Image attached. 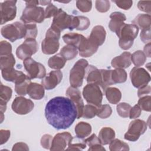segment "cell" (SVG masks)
I'll return each instance as SVG.
<instances>
[{
  "mask_svg": "<svg viewBox=\"0 0 151 151\" xmlns=\"http://www.w3.org/2000/svg\"><path fill=\"white\" fill-rule=\"evenodd\" d=\"M45 116L48 124L54 128L66 129L77 119V111L76 105L69 98L58 96L47 103Z\"/></svg>",
  "mask_w": 151,
  "mask_h": 151,
  "instance_id": "6da1fadb",
  "label": "cell"
},
{
  "mask_svg": "<svg viewBox=\"0 0 151 151\" xmlns=\"http://www.w3.org/2000/svg\"><path fill=\"white\" fill-rule=\"evenodd\" d=\"M139 28L135 25L124 24L116 32L119 38L120 47L124 50H129L133 44L134 40L137 37Z\"/></svg>",
  "mask_w": 151,
  "mask_h": 151,
  "instance_id": "7a4b0ae2",
  "label": "cell"
},
{
  "mask_svg": "<svg viewBox=\"0 0 151 151\" xmlns=\"http://www.w3.org/2000/svg\"><path fill=\"white\" fill-rule=\"evenodd\" d=\"M79 24L78 16L67 14L62 9H58L57 13L54 17L51 27L57 28L60 31L65 29L73 30L77 29Z\"/></svg>",
  "mask_w": 151,
  "mask_h": 151,
  "instance_id": "3957f363",
  "label": "cell"
},
{
  "mask_svg": "<svg viewBox=\"0 0 151 151\" xmlns=\"http://www.w3.org/2000/svg\"><path fill=\"white\" fill-rule=\"evenodd\" d=\"M60 32L61 31L52 27L47 31L45 38L41 42V49L44 54H53L58 50Z\"/></svg>",
  "mask_w": 151,
  "mask_h": 151,
  "instance_id": "277c9868",
  "label": "cell"
},
{
  "mask_svg": "<svg viewBox=\"0 0 151 151\" xmlns=\"http://www.w3.org/2000/svg\"><path fill=\"white\" fill-rule=\"evenodd\" d=\"M1 35L11 42H14L18 39L25 38L26 35V28L24 23L15 22L7 24L1 28Z\"/></svg>",
  "mask_w": 151,
  "mask_h": 151,
  "instance_id": "5b68a950",
  "label": "cell"
},
{
  "mask_svg": "<svg viewBox=\"0 0 151 151\" xmlns=\"http://www.w3.org/2000/svg\"><path fill=\"white\" fill-rule=\"evenodd\" d=\"M88 65L87 61L81 58L78 60L70 71L69 80L71 86L74 87H81L86 73V69Z\"/></svg>",
  "mask_w": 151,
  "mask_h": 151,
  "instance_id": "8992f818",
  "label": "cell"
},
{
  "mask_svg": "<svg viewBox=\"0 0 151 151\" xmlns=\"http://www.w3.org/2000/svg\"><path fill=\"white\" fill-rule=\"evenodd\" d=\"M83 96L86 101L97 107L101 105L103 93L99 86L94 83H88L83 90Z\"/></svg>",
  "mask_w": 151,
  "mask_h": 151,
  "instance_id": "52a82bcc",
  "label": "cell"
},
{
  "mask_svg": "<svg viewBox=\"0 0 151 151\" xmlns=\"http://www.w3.org/2000/svg\"><path fill=\"white\" fill-rule=\"evenodd\" d=\"M44 18V8L37 6H27L24 9L20 19L24 24L41 23Z\"/></svg>",
  "mask_w": 151,
  "mask_h": 151,
  "instance_id": "ba28073f",
  "label": "cell"
},
{
  "mask_svg": "<svg viewBox=\"0 0 151 151\" xmlns=\"http://www.w3.org/2000/svg\"><path fill=\"white\" fill-rule=\"evenodd\" d=\"M146 130L147 123L140 119L134 120L130 123L124 137L127 140L135 142L138 140L140 135L145 133Z\"/></svg>",
  "mask_w": 151,
  "mask_h": 151,
  "instance_id": "9c48e42d",
  "label": "cell"
},
{
  "mask_svg": "<svg viewBox=\"0 0 151 151\" xmlns=\"http://www.w3.org/2000/svg\"><path fill=\"white\" fill-rule=\"evenodd\" d=\"M23 64L31 79L43 78L46 76V70L44 65L31 58L24 60Z\"/></svg>",
  "mask_w": 151,
  "mask_h": 151,
  "instance_id": "30bf717a",
  "label": "cell"
},
{
  "mask_svg": "<svg viewBox=\"0 0 151 151\" xmlns=\"http://www.w3.org/2000/svg\"><path fill=\"white\" fill-rule=\"evenodd\" d=\"M38 50V44L34 38H27L17 48V57L22 60H25L27 58L35 54Z\"/></svg>",
  "mask_w": 151,
  "mask_h": 151,
  "instance_id": "8fae6325",
  "label": "cell"
},
{
  "mask_svg": "<svg viewBox=\"0 0 151 151\" xmlns=\"http://www.w3.org/2000/svg\"><path fill=\"white\" fill-rule=\"evenodd\" d=\"M130 78L133 86L136 88L147 85L150 81V76L148 72L139 67H134L131 70Z\"/></svg>",
  "mask_w": 151,
  "mask_h": 151,
  "instance_id": "7c38bea8",
  "label": "cell"
},
{
  "mask_svg": "<svg viewBox=\"0 0 151 151\" xmlns=\"http://www.w3.org/2000/svg\"><path fill=\"white\" fill-rule=\"evenodd\" d=\"M17 1H5L1 5V24L13 20L17 15Z\"/></svg>",
  "mask_w": 151,
  "mask_h": 151,
  "instance_id": "4fadbf2b",
  "label": "cell"
},
{
  "mask_svg": "<svg viewBox=\"0 0 151 151\" xmlns=\"http://www.w3.org/2000/svg\"><path fill=\"white\" fill-rule=\"evenodd\" d=\"M12 110L18 114L24 115L31 112L34 107V104L30 99H28L22 96L15 97L12 106Z\"/></svg>",
  "mask_w": 151,
  "mask_h": 151,
  "instance_id": "5bb4252c",
  "label": "cell"
},
{
  "mask_svg": "<svg viewBox=\"0 0 151 151\" xmlns=\"http://www.w3.org/2000/svg\"><path fill=\"white\" fill-rule=\"evenodd\" d=\"M66 96L69 98L76 105L77 111V117L78 119L82 117L84 107L83 101L81 99V92L76 87L72 86L69 87L66 91Z\"/></svg>",
  "mask_w": 151,
  "mask_h": 151,
  "instance_id": "9a60e30c",
  "label": "cell"
},
{
  "mask_svg": "<svg viewBox=\"0 0 151 151\" xmlns=\"http://www.w3.org/2000/svg\"><path fill=\"white\" fill-rule=\"evenodd\" d=\"M73 136L67 132L59 133L52 138L50 150H64L68 146Z\"/></svg>",
  "mask_w": 151,
  "mask_h": 151,
  "instance_id": "2e32d148",
  "label": "cell"
},
{
  "mask_svg": "<svg viewBox=\"0 0 151 151\" xmlns=\"http://www.w3.org/2000/svg\"><path fill=\"white\" fill-rule=\"evenodd\" d=\"M99 46L94 42L89 37H83L77 49L80 55L83 57H89L93 55L97 51Z\"/></svg>",
  "mask_w": 151,
  "mask_h": 151,
  "instance_id": "e0dca14e",
  "label": "cell"
},
{
  "mask_svg": "<svg viewBox=\"0 0 151 151\" xmlns=\"http://www.w3.org/2000/svg\"><path fill=\"white\" fill-rule=\"evenodd\" d=\"M63 73L60 70H54L50 72L41 81V84L46 90L54 88L62 80Z\"/></svg>",
  "mask_w": 151,
  "mask_h": 151,
  "instance_id": "ac0fdd59",
  "label": "cell"
},
{
  "mask_svg": "<svg viewBox=\"0 0 151 151\" xmlns=\"http://www.w3.org/2000/svg\"><path fill=\"white\" fill-rule=\"evenodd\" d=\"M1 73L5 80L14 83L15 84L24 81L28 76L21 71L15 70L14 68L2 70Z\"/></svg>",
  "mask_w": 151,
  "mask_h": 151,
  "instance_id": "d6986e66",
  "label": "cell"
},
{
  "mask_svg": "<svg viewBox=\"0 0 151 151\" xmlns=\"http://www.w3.org/2000/svg\"><path fill=\"white\" fill-rule=\"evenodd\" d=\"M130 52L127 51L123 52L119 56L114 57L111 62L113 67L115 68H127L132 64Z\"/></svg>",
  "mask_w": 151,
  "mask_h": 151,
  "instance_id": "ffe728a7",
  "label": "cell"
},
{
  "mask_svg": "<svg viewBox=\"0 0 151 151\" xmlns=\"http://www.w3.org/2000/svg\"><path fill=\"white\" fill-rule=\"evenodd\" d=\"M110 18L111 19L109 23V27L111 31L114 32H117L124 24V21L126 19L125 15L120 12H112L110 15Z\"/></svg>",
  "mask_w": 151,
  "mask_h": 151,
  "instance_id": "44dd1931",
  "label": "cell"
},
{
  "mask_svg": "<svg viewBox=\"0 0 151 151\" xmlns=\"http://www.w3.org/2000/svg\"><path fill=\"white\" fill-rule=\"evenodd\" d=\"M106 32L104 28L101 25H96L94 27L88 37L98 46L101 45L106 39Z\"/></svg>",
  "mask_w": 151,
  "mask_h": 151,
  "instance_id": "7402d4cb",
  "label": "cell"
},
{
  "mask_svg": "<svg viewBox=\"0 0 151 151\" xmlns=\"http://www.w3.org/2000/svg\"><path fill=\"white\" fill-rule=\"evenodd\" d=\"M27 94L34 100H41L45 94L44 87L37 83H30L27 88Z\"/></svg>",
  "mask_w": 151,
  "mask_h": 151,
  "instance_id": "603a6c76",
  "label": "cell"
},
{
  "mask_svg": "<svg viewBox=\"0 0 151 151\" xmlns=\"http://www.w3.org/2000/svg\"><path fill=\"white\" fill-rule=\"evenodd\" d=\"M86 81L88 83H94L101 85V72L93 65H88L86 68Z\"/></svg>",
  "mask_w": 151,
  "mask_h": 151,
  "instance_id": "cb8c5ba5",
  "label": "cell"
},
{
  "mask_svg": "<svg viewBox=\"0 0 151 151\" xmlns=\"http://www.w3.org/2000/svg\"><path fill=\"white\" fill-rule=\"evenodd\" d=\"M12 94V89L8 86L1 84L0 93V110L1 113H4L6 109V103L11 98Z\"/></svg>",
  "mask_w": 151,
  "mask_h": 151,
  "instance_id": "d4e9b609",
  "label": "cell"
},
{
  "mask_svg": "<svg viewBox=\"0 0 151 151\" xmlns=\"http://www.w3.org/2000/svg\"><path fill=\"white\" fill-rule=\"evenodd\" d=\"M132 24L141 29L150 27L151 17L148 14H139L132 21Z\"/></svg>",
  "mask_w": 151,
  "mask_h": 151,
  "instance_id": "484cf974",
  "label": "cell"
},
{
  "mask_svg": "<svg viewBox=\"0 0 151 151\" xmlns=\"http://www.w3.org/2000/svg\"><path fill=\"white\" fill-rule=\"evenodd\" d=\"M98 137L102 145H108L114 139L115 132L111 127H103L99 133Z\"/></svg>",
  "mask_w": 151,
  "mask_h": 151,
  "instance_id": "4316f807",
  "label": "cell"
},
{
  "mask_svg": "<svg viewBox=\"0 0 151 151\" xmlns=\"http://www.w3.org/2000/svg\"><path fill=\"white\" fill-rule=\"evenodd\" d=\"M91 130V125L84 122H80L77 123L74 129L76 137L80 139H83L90 135Z\"/></svg>",
  "mask_w": 151,
  "mask_h": 151,
  "instance_id": "83f0119b",
  "label": "cell"
},
{
  "mask_svg": "<svg viewBox=\"0 0 151 151\" xmlns=\"http://www.w3.org/2000/svg\"><path fill=\"white\" fill-rule=\"evenodd\" d=\"M106 97L110 103L117 104L121 100L122 93L119 89L116 87H107L105 90Z\"/></svg>",
  "mask_w": 151,
  "mask_h": 151,
  "instance_id": "f1b7e54d",
  "label": "cell"
},
{
  "mask_svg": "<svg viewBox=\"0 0 151 151\" xmlns=\"http://www.w3.org/2000/svg\"><path fill=\"white\" fill-rule=\"evenodd\" d=\"M87 145L89 146L88 151L105 150V148L102 146L99 137L96 134H92L90 137L84 140Z\"/></svg>",
  "mask_w": 151,
  "mask_h": 151,
  "instance_id": "f546056e",
  "label": "cell"
},
{
  "mask_svg": "<svg viewBox=\"0 0 151 151\" xmlns=\"http://www.w3.org/2000/svg\"><path fill=\"white\" fill-rule=\"evenodd\" d=\"M67 60L60 54V53L50 57L48 61V65L50 68L56 70L63 68Z\"/></svg>",
  "mask_w": 151,
  "mask_h": 151,
  "instance_id": "4dcf8cb0",
  "label": "cell"
},
{
  "mask_svg": "<svg viewBox=\"0 0 151 151\" xmlns=\"http://www.w3.org/2000/svg\"><path fill=\"white\" fill-rule=\"evenodd\" d=\"M84 36L81 34L74 32L67 33L63 36V41L67 44L78 48L81 41Z\"/></svg>",
  "mask_w": 151,
  "mask_h": 151,
  "instance_id": "1f68e13d",
  "label": "cell"
},
{
  "mask_svg": "<svg viewBox=\"0 0 151 151\" xmlns=\"http://www.w3.org/2000/svg\"><path fill=\"white\" fill-rule=\"evenodd\" d=\"M77 48L71 45H64L60 51V54L66 60H70L74 58L77 56Z\"/></svg>",
  "mask_w": 151,
  "mask_h": 151,
  "instance_id": "d6a6232c",
  "label": "cell"
},
{
  "mask_svg": "<svg viewBox=\"0 0 151 151\" xmlns=\"http://www.w3.org/2000/svg\"><path fill=\"white\" fill-rule=\"evenodd\" d=\"M127 73L124 69L116 68L111 70V77L114 84L124 83L127 80Z\"/></svg>",
  "mask_w": 151,
  "mask_h": 151,
  "instance_id": "836d02e7",
  "label": "cell"
},
{
  "mask_svg": "<svg viewBox=\"0 0 151 151\" xmlns=\"http://www.w3.org/2000/svg\"><path fill=\"white\" fill-rule=\"evenodd\" d=\"M101 85L100 86L104 91L110 86L113 84L111 77V70L101 69Z\"/></svg>",
  "mask_w": 151,
  "mask_h": 151,
  "instance_id": "e575fe53",
  "label": "cell"
},
{
  "mask_svg": "<svg viewBox=\"0 0 151 151\" xmlns=\"http://www.w3.org/2000/svg\"><path fill=\"white\" fill-rule=\"evenodd\" d=\"M15 64V60L11 53L8 55H2L0 57V68L1 70L13 68Z\"/></svg>",
  "mask_w": 151,
  "mask_h": 151,
  "instance_id": "d590c367",
  "label": "cell"
},
{
  "mask_svg": "<svg viewBox=\"0 0 151 151\" xmlns=\"http://www.w3.org/2000/svg\"><path fill=\"white\" fill-rule=\"evenodd\" d=\"M109 149L111 151L114 150H129V147L127 143L118 139H114L109 143Z\"/></svg>",
  "mask_w": 151,
  "mask_h": 151,
  "instance_id": "8d00e7d4",
  "label": "cell"
},
{
  "mask_svg": "<svg viewBox=\"0 0 151 151\" xmlns=\"http://www.w3.org/2000/svg\"><path fill=\"white\" fill-rule=\"evenodd\" d=\"M131 60L136 67H140L144 64L146 60V56L143 51L137 50L131 55Z\"/></svg>",
  "mask_w": 151,
  "mask_h": 151,
  "instance_id": "74e56055",
  "label": "cell"
},
{
  "mask_svg": "<svg viewBox=\"0 0 151 151\" xmlns=\"http://www.w3.org/2000/svg\"><path fill=\"white\" fill-rule=\"evenodd\" d=\"M81 139L78 138H74L73 137L69 143L68 145V147L67 150H80L85 149L86 147V143L84 140H82Z\"/></svg>",
  "mask_w": 151,
  "mask_h": 151,
  "instance_id": "f35d334b",
  "label": "cell"
},
{
  "mask_svg": "<svg viewBox=\"0 0 151 151\" xmlns=\"http://www.w3.org/2000/svg\"><path fill=\"white\" fill-rule=\"evenodd\" d=\"M30 83L31 78L29 77V76H28V77L24 81L15 84V92L20 96H25L27 94V88Z\"/></svg>",
  "mask_w": 151,
  "mask_h": 151,
  "instance_id": "ab89813d",
  "label": "cell"
},
{
  "mask_svg": "<svg viewBox=\"0 0 151 151\" xmlns=\"http://www.w3.org/2000/svg\"><path fill=\"white\" fill-rule=\"evenodd\" d=\"M97 108L98 107L93 104H86L84 107L82 117L87 119L93 118L96 116Z\"/></svg>",
  "mask_w": 151,
  "mask_h": 151,
  "instance_id": "60d3db41",
  "label": "cell"
},
{
  "mask_svg": "<svg viewBox=\"0 0 151 151\" xmlns=\"http://www.w3.org/2000/svg\"><path fill=\"white\" fill-rule=\"evenodd\" d=\"M131 106L124 102L120 103L117 105L116 110L118 114L123 118H126L129 117V111L131 109Z\"/></svg>",
  "mask_w": 151,
  "mask_h": 151,
  "instance_id": "b9f144b4",
  "label": "cell"
},
{
  "mask_svg": "<svg viewBox=\"0 0 151 151\" xmlns=\"http://www.w3.org/2000/svg\"><path fill=\"white\" fill-rule=\"evenodd\" d=\"M112 113V109L109 104L101 105L97 108L96 116L101 119H106L110 116Z\"/></svg>",
  "mask_w": 151,
  "mask_h": 151,
  "instance_id": "7bdbcfd3",
  "label": "cell"
},
{
  "mask_svg": "<svg viewBox=\"0 0 151 151\" xmlns=\"http://www.w3.org/2000/svg\"><path fill=\"white\" fill-rule=\"evenodd\" d=\"M137 104L140 109L146 111H150L151 110V97L150 95L139 97Z\"/></svg>",
  "mask_w": 151,
  "mask_h": 151,
  "instance_id": "ee69618b",
  "label": "cell"
},
{
  "mask_svg": "<svg viewBox=\"0 0 151 151\" xmlns=\"http://www.w3.org/2000/svg\"><path fill=\"white\" fill-rule=\"evenodd\" d=\"M26 28V35L25 38H35L37 33V27L35 23H28L25 24Z\"/></svg>",
  "mask_w": 151,
  "mask_h": 151,
  "instance_id": "f6af8a7d",
  "label": "cell"
},
{
  "mask_svg": "<svg viewBox=\"0 0 151 151\" xmlns=\"http://www.w3.org/2000/svg\"><path fill=\"white\" fill-rule=\"evenodd\" d=\"M77 8L83 12H89L92 8V2L86 0H78L76 1Z\"/></svg>",
  "mask_w": 151,
  "mask_h": 151,
  "instance_id": "bcb514c9",
  "label": "cell"
},
{
  "mask_svg": "<svg viewBox=\"0 0 151 151\" xmlns=\"http://www.w3.org/2000/svg\"><path fill=\"white\" fill-rule=\"evenodd\" d=\"M96 8L100 12H106L110 8V2L107 0H97L96 1Z\"/></svg>",
  "mask_w": 151,
  "mask_h": 151,
  "instance_id": "7dc6e473",
  "label": "cell"
},
{
  "mask_svg": "<svg viewBox=\"0 0 151 151\" xmlns=\"http://www.w3.org/2000/svg\"><path fill=\"white\" fill-rule=\"evenodd\" d=\"M12 45L6 41H2L0 44V55H6L11 54Z\"/></svg>",
  "mask_w": 151,
  "mask_h": 151,
  "instance_id": "c3c4849f",
  "label": "cell"
},
{
  "mask_svg": "<svg viewBox=\"0 0 151 151\" xmlns=\"http://www.w3.org/2000/svg\"><path fill=\"white\" fill-rule=\"evenodd\" d=\"M79 19V24L77 28V30L83 31L87 29L90 24V21L89 19L84 16H78Z\"/></svg>",
  "mask_w": 151,
  "mask_h": 151,
  "instance_id": "681fc988",
  "label": "cell"
},
{
  "mask_svg": "<svg viewBox=\"0 0 151 151\" xmlns=\"http://www.w3.org/2000/svg\"><path fill=\"white\" fill-rule=\"evenodd\" d=\"M150 5V1H140L137 4V7L139 10L150 14L151 12Z\"/></svg>",
  "mask_w": 151,
  "mask_h": 151,
  "instance_id": "f907efd6",
  "label": "cell"
},
{
  "mask_svg": "<svg viewBox=\"0 0 151 151\" xmlns=\"http://www.w3.org/2000/svg\"><path fill=\"white\" fill-rule=\"evenodd\" d=\"M58 9L52 4H50L45 9V18H49L54 17L57 13Z\"/></svg>",
  "mask_w": 151,
  "mask_h": 151,
  "instance_id": "816d5d0a",
  "label": "cell"
},
{
  "mask_svg": "<svg viewBox=\"0 0 151 151\" xmlns=\"http://www.w3.org/2000/svg\"><path fill=\"white\" fill-rule=\"evenodd\" d=\"M52 138L53 137L50 134H44L41 139V146L46 149H50Z\"/></svg>",
  "mask_w": 151,
  "mask_h": 151,
  "instance_id": "f5cc1de1",
  "label": "cell"
},
{
  "mask_svg": "<svg viewBox=\"0 0 151 151\" xmlns=\"http://www.w3.org/2000/svg\"><path fill=\"white\" fill-rule=\"evenodd\" d=\"M141 111L142 109H140L139 106L138 104H136L133 107H131L129 111V117L131 119L138 118L141 114Z\"/></svg>",
  "mask_w": 151,
  "mask_h": 151,
  "instance_id": "db71d44e",
  "label": "cell"
},
{
  "mask_svg": "<svg viewBox=\"0 0 151 151\" xmlns=\"http://www.w3.org/2000/svg\"><path fill=\"white\" fill-rule=\"evenodd\" d=\"M140 37L144 43L150 42V27L142 29Z\"/></svg>",
  "mask_w": 151,
  "mask_h": 151,
  "instance_id": "11a10c76",
  "label": "cell"
},
{
  "mask_svg": "<svg viewBox=\"0 0 151 151\" xmlns=\"http://www.w3.org/2000/svg\"><path fill=\"white\" fill-rule=\"evenodd\" d=\"M113 2H114L116 5L119 7L120 8H122L124 10H127L131 8L133 4L132 1L127 0V1H113Z\"/></svg>",
  "mask_w": 151,
  "mask_h": 151,
  "instance_id": "9f6ffc18",
  "label": "cell"
},
{
  "mask_svg": "<svg viewBox=\"0 0 151 151\" xmlns=\"http://www.w3.org/2000/svg\"><path fill=\"white\" fill-rule=\"evenodd\" d=\"M151 87L149 85H146L140 88H139L137 91V95L139 97H141L145 96H147L150 94Z\"/></svg>",
  "mask_w": 151,
  "mask_h": 151,
  "instance_id": "6f0895ef",
  "label": "cell"
},
{
  "mask_svg": "<svg viewBox=\"0 0 151 151\" xmlns=\"http://www.w3.org/2000/svg\"><path fill=\"white\" fill-rule=\"evenodd\" d=\"M10 130L1 129L0 130V138H1V145H3L6 143L10 137Z\"/></svg>",
  "mask_w": 151,
  "mask_h": 151,
  "instance_id": "680465c9",
  "label": "cell"
},
{
  "mask_svg": "<svg viewBox=\"0 0 151 151\" xmlns=\"http://www.w3.org/2000/svg\"><path fill=\"white\" fill-rule=\"evenodd\" d=\"M12 150H29L28 145L24 142H18L14 145Z\"/></svg>",
  "mask_w": 151,
  "mask_h": 151,
  "instance_id": "91938a15",
  "label": "cell"
},
{
  "mask_svg": "<svg viewBox=\"0 0 151 151\" xmlns=\"http://www.w3.org/2000/svg\"><path fill=\"white\" fill-rule=\"evenodd\" d=\"M143 52L146 57H150V42L146 44V45L144 47Z\"/></svg>",
  "mask_w": 151,
  "mask_h": 151,
  "instance_id": "94428289",
  "label": "cell"
},
{
  "mask_svg": "<svg viewBox=\"0 0 151 151\" xmlns=\"http://www.w3.org/2000/svg\"><path fill=\"white\" fill-rule=\"evenodd\" d=\"M26 6H37L39 4L38 1H25Z\"/></svg>",
  "mask_w": 151,
  "mask_h": 151,
  "instance_id": "6125c7cd",
  "label": "cell"
},
{
  "mask_svg": "<svg viewBox=\"0 0 151 151\" xmlns=\"http://www.w3.org/2000/svg\"><path fill=\"white\" fill-rule=\"evenodd\" d=\"M39 3L42 5H46L51 4V2L50 1H39Z\"/></svg>",
  "mask_w": 151,
  "mask_h": 151,
  "instance_id": "be15d7a7",
  "label": "cell"
},
{
  "mask_svg": "<svg viewBox=\"0 0 151 151\" xmlns=\"http://www.w3.org/2000/svg\"><path fill=\"white\" fill-rule=\"evenodd\" d=\"M4 118V113H1V123L2 122Z\"/></svg>",
  "mask_w": 151,
  "mask_h": 151,
  "instance_id": "e7e4bbea",
  "label": "cell"
}]
</instances>
